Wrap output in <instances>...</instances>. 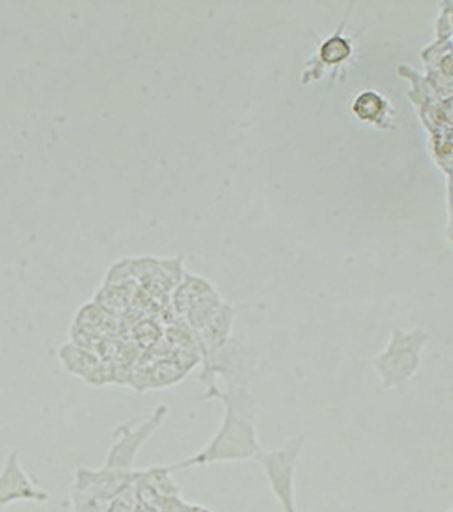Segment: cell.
I'll use <instances>...</instances> for the list:
<instances>
[{"label":"cell","mask_w":453,"mask_h":512,"mask_svg":"<svg viewBox=\"0 0 453 512\" xmlns=\"http://www.w3.org/2000/svg\"><path fill=\"white\" fill-rule=\"evenodd\" d=\"M351 53V46L348 41L340 37H333L321 47L322 61L328 65L339 64L343 59L348 58Z\"/></svg>","instance_id":"52a82bcc"},{"label":"cell","mask_w":453,"mask_h":512,"mask_svg":"<svg viewBox=\"0 0 453 512\" xmlns=\"http://www.w3.org/2000/svg\"><path fill=\"white\" fill-rule=\"evenodd\" d=\"M446 512H453V508H450L449 511H446Z\"/></svg>","instance_id":"9c48e42d"},{"label":"cell","mask_w":453,"mask_h":512,"mask_svg":"<svg viewBox=\"0 0 453 512\" xmlns=\"http://www.w3.org/2000/svg\"><path fill=\"white\" fill-rule=\"evenodd\" d=\"M352 111H354L355 117L360 118L361 121L375 123L386 114V100L380 94L366 91L355 99Z\"/></svg>","instance_id":"8992f818"},{"label":"cell","mask_w":453,"mask_h":512,"mask_svg":"<svg viewBox=\"0 0 453 512\" xmlns=\"http://www.w3.org/2000/svg\"><path fill=\"white\" fill-rule=\"evenodd\" d=\"M431 336L423 328L404 331L395 330L389 345L380 355L373 358V368L381 378L386 389L404 392L408 383L416 377L422 366L423 351Z\"/></svg>","instance_id":"7a4b0ae2"},{"label":"cell","mask_w":453,"mask_h":512,"mask_svg":"<svg viewBox=\"0 0 453 512\" xmlns=\"http://www.w3.org/2000/svg\"><path fill=\"white\" fill-rule=\"evenodd\" d=\"M168 414V407L156 408L150 416L145 417L144 422L138 425H123L114 435V443L106 455L105 466L109 469L132 472L133 464L138 457L139 449L144 446L150 435L162 425L165 416Z\"/></svg>","instance_id":"277c9868"},{"label":"cell","mask_w":453,"mask_h":512,"mask_svg":"<svg viewBox=\"0 0 453 512\" xmlns=\"http://www.w3.org/2000/svg\"><path fill=\"white\" fill-rule=\"evenodd\" d=\"M49 493L38 487L20 463L19 452L8 454L0 470V506L16 502H47Z\"/></svg>","instance_id":"5b68a950"},{"label":"cell","mask_w":453,"mask_h":512,"mask_svg":"<svg viewBox=\"0 0 453 512\" xmlns=\"http://www.w3.org/2000/svg\"><path fill=\"white\" fill-rule=\"evenodd\" d=\"M183 512H212L209 508L203 505H185Z\"/></svg>","instance_id":"ba28073f"},{"label":"cell","mask_w":453,"mask_h":512,"mask_svg":"<svg viewBox=\"0 0 453 512\" xmlns=\"http://www.w3.org/2000/svg\"><path fill=\"white\" fill-rule=\"evenodd\" d=\"M304 437L290 438L286 445L274 451H262L256 457L263 467L269 488L283 512H299L296 505L295 476L301 457Z\"/></svg>","instance_id":"3957f363"},{"label":"cell","mask_w":453,"mask_h":512,"mask_svg":"<svg viewBox=\"0 0 453 512\" xmlns=\"http://www.w3.org/2000/svg\"><path fill=\"white\" fill-rule=\"evenodd\" d=\"M207 398H215L224 405V417L212 440L192 457L180 463L164 466L168 473L216 463L256 460L262 451L256 431V401L247 387L230 383L225 390L210 384Z\"/></svg>","instance_id":"6da1fadb"}]
</instances>
